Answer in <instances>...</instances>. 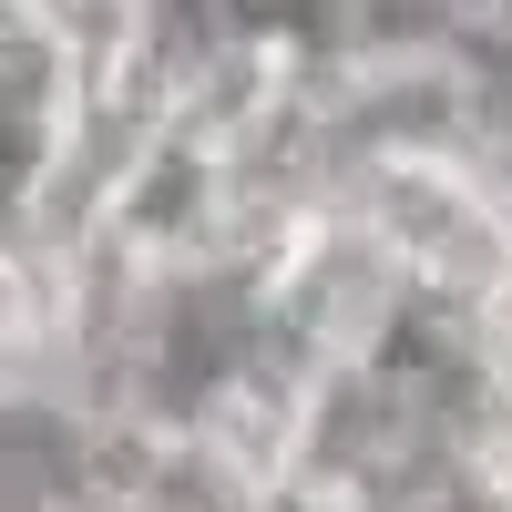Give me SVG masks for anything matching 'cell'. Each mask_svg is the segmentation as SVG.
Segmentation results:
<instances>
[{
	"mask_svg": "<svg viewBox=\"0 0 512 512\" xmlns=\"http://www.w3.org/2000/svg\"><path fill=\"white\" fill-rule=\"evenodd\" d=\"M400 318H410V277L349 205H328L267 267V297H256V338L287 349L297 369H359Z\"/></svg>",
	"mask_w": 512,
	"mask_h": 512,
	"instance_id": "cell-1",
	"label": "cell"
},
{
	"mask_svg": "<svg viewBox=\"0 0 512 512\" xmlns=\"http://www.w3.org/2000/svg\"><path fill=\"white\" fill-rule=\"evenodd\" d=\"M113 246L144 256L154 277H205L236 256V185H226V154L195 144V134H154L144 164L123 175L113 195Z\"/></svg>",
	"mask_w": 512,
	"mask_h": 512,
	"instance_id": "cell-2",
	"label": "cell"
},
{
	"mask_svg": "<svg viewBox=\"0 0 512 512\" xmlns=\"http://www.w3.org/2000/svg\"><path fill=\"white\" fill-rule=\"evenodd\" d=\"M472 349H482V379H492V390L512 400V287H502L492 308H482V328H472Z\"/></svg>",
	"mask_w": 512,
	"mask_h": 512,
	"instance_id": "cell-3",
	"label": "cell"
},
{
	"mask_svg": "<svg viewBox=\"0 0 512 512\" xmlns=\"http://www.w3.org/2000/svg\"><path fill=\"white\" fill-rule=\"evenodd\" d=\"M472 175H482V205H492V226L512 236V134H502V144H492V154L472 164Z\"/></svg>",
	"mask_w": 512,
	"mask_h": 512,
	"instance_id": "cell-4",
	"label": "cell"
}]
</instances>
